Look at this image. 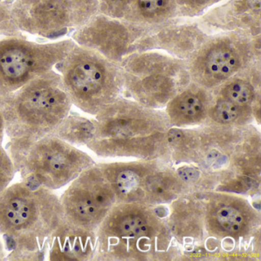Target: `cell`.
I'll return each mask as SVG.
<instances>
[{
  "label": "cell",
  "instance_id": "obj_17",
  "mask_svg": "<svg viewBox=\"0 0 261 261\" xmlns=\"http://www.w3.org/2000/svg\"><path fill=\"white\" fill-rule=\"evenodd\" d=\"M260 81V62L218 87L220 98L235 105L250 108L256 100V86Z\"/></svg>",
  "mask_w": 261,
  "mask_h": 261
},
{
  "label": "cell",
  "instance_id": "obj_21",
  "mask_svg": "<svg viewBox=\"0 0 261 261\" xmlns=\"http://www.w3.org/2000/svg\"><path fill=\"white\" fill-rule=\"evenodd\" d=\"M14 0H0V37H24L13 17Z\"/></svg>",
  "mask_w": 261,
  "mask_h": 261
},
{
  "label": "cell",
  "instance_id": "obj_4",
  "mask_svg": "<svg viewBox=\"0 0 261 261\" xmlns=\"http://www.w3.org/2000/svg\"><path fill=\"white\" fill-rule=\"evenodd\" d=\"M56 67L72 105L89 114L108 106L123 85L120 65L76 43Z\"/></svg>",
  "mask_w": 261,
  "mask_h": 261
},
{
  "label": "cell",
  "instance_id": "obj_20",
  "mask_svg": "<svg viewBox=\"0 0 261 261\" xmlns=\"http://www.w3.org/2000/svg\"><path fill=\"white\" fill-rule=\"evenodd\" d=\"M179 19L200 17L224 0H175Z\"/></svg>",
  "mask_w": 261,
  "mask_h": 261
},
{
  "label": "cell",
  "instance_id": "obj_11",
  "mask_svg": "<svg viewBox=\"0 0 261 261\" xmlns=\"http://www.w3.org/2000/svg\"><path fill=\"white\" fill-rule=\"evenodd\" d=\"M178 19L149 30L139 41L137 51L155 50L188 62L211 34L198 22Z\"/></svg>",
  "mask_w": 261,
  "mask_h": 261
},
{
  "label": "cell",
  "instance_id": "obj_12",
  "mask_svg": "<svg viewBox=\"0 0 261 261\" xmlns=\"http://www.w3.org/2000/svg\"><path fill=\"white\" fill-rule=\"evenodd\" d=\"M198 23L207 32H236L260 36L261 0H224L200 16Z\"/></svg>",
  "mask_w": 261,
  "mask_h": 261
},
{
  "label": "cell",
  "instance_id": "obj_14",
  "mask_svg": "<svg viewBox=\"0 0 261 261\" xmlns=\"http://www.w3.org/2000/svg\"><path fill=\"white\" fill-rule=\"evenodd\" d=\"M91 232L77 228L65 219L50 238L48 244V260H86L92 253Z\"/></svg>",
  "mask_w": 261,
  "mask_h": 261
},
{
  "label": "cell",
  "instance_id": "obj_9",
  "mask_svg": "<svg viewBox=\"0 0 261 261\" xmlns=\"http://www.w3.org/2000/svg\"><path fill=\"white\" fill-rule=\"evenodd\" d=\"M100 172L86 169L60 197L64 219L69 225L89 232L95 228L111 201Z\"/></svg>",
  "mask_w": 261,
  "mask_h": 261
},
{
  "label": "cell",
  "instance_id": "obj_15",
  "mask_svg": "<svg viewBox=\"0 0 261 261\" xmlns=\"http://www.w3.org/2000/svg\"><path fill=\"white\" fill-rule=\"evenodd\" d=\"M205 88L191 82L172 99L168 108L170 120L177 124H192L204 120L209 113Z\"/></svg>",
  "mask_w": 261,
  "mask_h": 261
},
{
  "label": "cell",
  "instance_id": "obj_27",
  "mask_svg": "<svg viewBox=\"0 0 261 261\" xmlns=\"http://www.w3.org/2000/svg\"><path fill=\"white\" fill-rule=\"evenodd\" d=\"M178 175L181 179L187 182H192L198 179L199 172L192 167H183L178 170Z\"/></svg>",
  "mask_w": 261,
  "mask_h": 261
},
{
  "label": "cell",
  "instance_id": "obj_19",
  "mask_svg": "<svg viewBox=\"0 0 261 261\" xmlns=\"http://www.w3.org/2000/svg\"><path fill=\"white\" fill-rule=\"evenodd\" d=\"M249 109L250 108L239 106L218 97L215 105L209 110L208 115L216 123L227 126L241 120H246L249 116Z\"/></svg>",
  "mask_w": 261,
  "mask_h": 261
},
{
  "label": "cell",
  "instance_id": "obj_25",
  "mask_svg": "<svg viewBox=\"0 0 261 261\" xmlns=\"http://www.w3.org/2000/svg\"><path fill=\"white\" fill-rule=\"evenodd\" d=\"M120 230L123 234L137 236L147 231V227L140 217L130 216L120 223Z\"/></svg>",
  "mask_w": 261,
  "mask_h": 261
},
{
  "label": "cell",
  "instance_id": "obj_8",
  "mask_svg": "<svg viewBox=\"0 0 261 261\" xmlns=\"http://www.w3.org/2000/svg\"><path fill=\"white\" fill-rule=\"evenodd\" d=\"M149 31L122 19L97 14L74 30L71 39L120 65L129 55L137 53L139 41Z\"/></svg>",
  "mask_w": 261,
  "mask_h": 261
},
{
  "label": "cell",
  "instance_id": "obj_6",
  "mask_svg": "<svg viewBox=\"0 0 261 261\" xmlns=\"http://www.w3.org/2000/svg\"><path fill=\"white\" fill-rule=\"evenodd\" d=\"M120 66L123 85L148 105H164L192 82L187 62L163 51H137Z\"/></svg>",
  "mask_w": 261,
  "mask_h": 261
},
{
  "label": "cell",
  "instance_id": "obj_3",
  "mask_svg": "<svg viewBox=\"0 0 261 261\" xmlns=\"http://www.w3.org/2000/svg\"><path fill=\"white\" fill-rule=\"evenodd\" d=\"M22 181L56 190L77 178L91 165L86 153L55 136L32 143H12L7 149Z\"/></svg>",
  "mask_w": 261,
  "mask_h": 261
},
{
  "label": "cell",
  "instance_id": "obj_23",
  "mask_svg": "<svg viewBox=\"0 0 261 261\" xmlns=\"http://www.w3.org/2000/svg\"><path fill=\"white\" fill-rule=\"evenodd\" d=\"M132 3L133 0H100L99 14L124 20Z\"/></svg>",
  "mask_w": 261,
  "mask_h": 261
},
{
  "label": "cell",
  "instance_id": "obj_29",
  "mask_svg": "<svg viewBox=\"0 0 261 261\" xmlns=\"http://www.w3.org/2000/svg\"><path fill=\"white\" fill-rule=\"evenodd\" d=\"M6 250L4 248V244H3L2 241L0 240V260H4L6 259Z\"/></svg>",
  "mask_w": 261,
  "mask_h": 261
},
{
  "label": "cell",
  "instance_id": "obj_7",
  "mask_svg": "<svg viewBox=\"0 0 261 261\" xmlns=\"http://www.w3.org/2000/svg\"><path fill=\"white\" fill-rule=\"evenodd\" d=\"M74 45L71 39L44 43L27 36L0 39V94L10 95L53 71Z\"/></svg>",
  "mask_w": 261,
  "mask_h": 261
},
{
  "label": "cell",
  "instance_id": "obj_18",
  "mask_svg": "<svg viewBox=\"0 0 261 261\" xmlns=\"http://www.w3.org/2000/svg\"><path fill=\"white\" fill-rule=\"evenodd\" d=\"M96 121L69 113L51 135L73 145H88L94 139Z\"/></svg>",
  "mask_w": 261,
  "mask_h": 261
},
{
  "label": "cell",
  "instance_id": "obj_2",
  "mask_svg": "<svg viewBox=\"0 0 261 261\" xmlns=\"http://www.w3.org/2000/svg\"><path fill=\"white\" fill-rule=\"evenodd\" d=\"M4 97L5 132L12 143H32L51 135L72 106L54 70Z\"/></svg>",
  "mask_w": 261,
  "mask_h": 261
},
{
  "label": "cell",
  "instance_id": "obj_5",
  "mask_svg": "<svg viewBox=\"0 0 261 261\" xmlns=\"http://www.w3.org/2000/svg\"><path fill=\"white\" fill-rule=\"evenodd\" d=\"M260 62V36L236 32L211 34L187 62L191 82L205 89L218 88Z\"/></svg>",
  "mask_w": 261,
  "mask_h": 261
},
{
  "label": "cell",
  "instance_id": "obj_13",
  "mask_svg": "<svg viewBox=\"0 0 261 261\" xmlns=\"http://www.w3.org/2000/svg\"><path fill=\"white\" fill-rule=\"evenodd\" d=\"M97 114L95 135L89 143L147 134L163 124L155 114L126 103L107 106Z\"/></svg>",
  "mask_w": 261,
  "mask_h": 261
},
{
  "label": "cell",
  "instance_id": "obj_22",
  "mask_svg": "<svg viewBox=\"0 0 261 261\" xmlns=\"http://www.w3.org/2000/svg\"><path fill=\"white\" fill-rule=\"evenodd\" d=\"M217 222L223 230L230 233L239 231L244 224L242 214L231 206L219 207L216 212Z\"/></svg>",
  "mask_w": 261,
  "mask_h": 261
},
{
  "label": "cell",
  "instance_id": "obj_28",
  "mask_svg": "<svg viewBox=\"0 0 261 261\" xmlns=\"http://www.w3.org/2000/svg\"><path fill=\"white\" fill-rule=\"evenodd\" d=\"M4 96L0 94V145H2L5 133V120L4 116Z\"/></svg>",
  "mask_w": 261,
  "mask_h": 261
},
{
  "label": "cell",
  "instance_id": "obj_1",
  "mask_svg": "<svg viewBox=\"0 0 261 261\" xmlns=\"http://www.w3.org/2000/svg\"><path fill=\"white\" fill-rule=\"evenodd\" d=\"M64 220L51 189L21 181L0 195V234L7 260H43L50 238Z\"/></svg>",
  "mask_w": 261,
  "mask_h": 261
},
{
  "label": "cell",
  "instance_id": "obj_26",
  "mask_svg": "<svg viewBox=\"0 0 261 261\" xmlns=\"http://www.w3.org/2000/svg\"><path fill=\"white\" fill-rule=\"evenodd\" d=\"M140 184V178L135 172L130 170L123 171L118 175L117 185L119 190L123 194L134 192Z\"/></svg>",
  "mask_w": 261,
  "mask_h": 261
},
{
  "label": "cell",
  "instance_id": "obj_24",
  "mask_svg": "<svg viewBox=\"0 0 261 261\" xmlns=\"http://www.w3.org/2000/svg\"><path fill=\"white\" fill-rule=\"evenodd\" d=\"M16 170L8 152L0 145V195L13 181Z\"/></svg>",
  "mask_w": 261,
  "mask_h": 261
},
{
  "label": "cell",
  "instance_id": "obj_10",
  "mask_svg": "<svg viewBox=\"0 0 261 261\" xmlns=\"http://www.w3.org/2000/svg\"><path fill=\"white\" fill-rule=\"evenodd\" d=\"M13 17L22 33L47 39L76 30L72 0H14Z\"/></svg>",
  "mask_w": 261,
  "mask_h": 261
},
{
  "label": "cell",
  "instance_id": "obj_16",
  "mask_svg": "<svg viewBox=\"0 0 261 261\" xmlns=\"http://www.w3.org/2000/svg\"><path fill=\"white\" fill-rule=\"evenodd\" d=\"M178 19L175 0H133L124 20L150 30Z\"/></svg>",
  "mask_w": 261,
  "mask_h": 261
}]
</instances>
